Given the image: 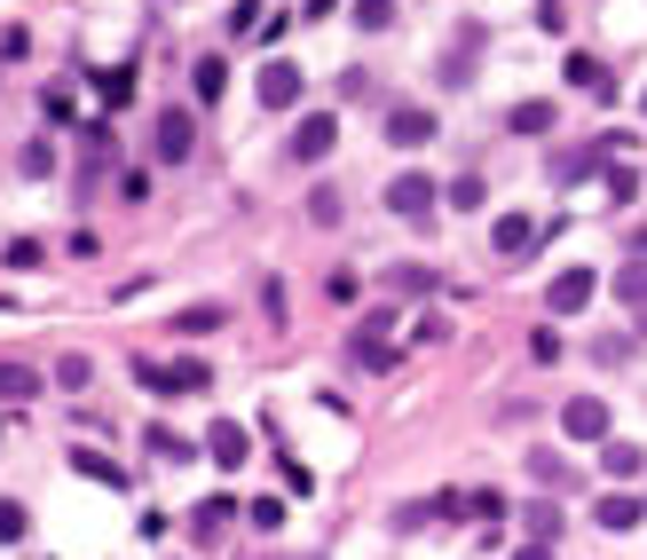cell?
<instances>
[{
	"instance_id": "6",
	"label": "cell",
	"mask_w": 647,
	"mask_h": 560,
	"mask_svg": "<svg viewBox=\"0 0 647 560\" xmlns=\"http://www.w3.org/2000/svg\"><path fill=\"white\" fill-rule=\"evenodd\" d=\"M592 293H600V276H592V268H561V276L545 285V308H552V316H577Z\"/></svg>"
},
{
	"instance_id": "9",
	"label": "cell",
	"mask_w": 647,
	"mask_h": 560,
	"mask_svg": "<svg viewBox=\"0 0 647 560\" xmlns=\"http://www.w3.org/2000/svg\"><path fill=\"white\" fill-rule=\"evenodd\" d=\"M206 458H214V465H245V458H253L245 426H237V419H214V434H206Z\"/></svg>"
},
{
	"instance_id": "15",
	"label": "cell",
	"mask_w": 647,
	"mask_h": 560,
	"mask_svg": "<svg viewBox=\"0 0 647 560\" xmlns=\"http://www.w3.org/2000/svg\"><path fill=\"white\" fill-rule=\"evenodd\" d=\"M442 198H450L458 214H482V198H490V181H482V174H450V181H442Z\"/></svg>"
},
{
	"instance_id": "1",
	"label": "cell",
	"mask_w": 647,
	"mask_h": 560,
	"mask_svg": "<svg viewBox=\"0 0 647 560\" xmlns=\"http://www.w3.org/2000/svg\"><path fill=\"white\" fill-rule=\"evenodd\" d=\"M135 380H143V395H206L214 387V371L198 363V355H174V363H135Z\"/></svg>"
},
{
	"instance_id": "19",
	"label": "cell",
	"mask_w": 647,
	"mask_h": 560,
	"mask_svg": "<svg viewBox=\"0 0 647 560\" xmlns=\"http://www.w3.org/2000/svg\"><path fill=\"white\" fill-rule=\"evenodd\" d=\"M340 214H347V198L332 190V181H316V190H308V222H316V229H332Z\"/></svg>"
},
{
	"instance_id": "7",
	"label": "cell",
	"mask_w": 647,
	"mask_h": 560,
	"mask_svg": "<svg viewBox=\"0 0 647 560\" xmlns=\"http://www.w3.org/2000/svg\"><path fill=\"white\" fill-rule=\"evenodd\" d=\"M261 104H268V111H293V104H301V63L268 56V63H261Z\"/></svg>"
},
{
	"instance_id": "8",
	"label": "cell",
	"mask_w": 647,
	"mask_h": 560,
	"mask_svg": "<svg viewBox=\"0 0 647 560\" xmlns=\"http://www.w3.org/2000/svg\"><path fill=\"white\" fill-rule=\"evenodd\" d=\"M388 143H395V150H427V143H434V111H411V104L388 111Z\"/></svg>"
},
{
	"instance_id": "12",
	"label": "cell",
	"mask_w": 647,
	"mask_h": 560,
	"mask_svg": "<svg viewBox=\"0 0 647 560\" xmlns=\"http://www.w3.org/2000/svg\"><path fill=\"white\" fill-rule=\"evenodd\" d=\"M490 237H498V253H506V261H521V253L537 245V222H529V214H498V229H490Z\"/></svg>"
},
{
	"instance_id": "5",
	"label": "cell",
	"mask_w": 647,
	"mask_h": 560,
	"mask_svg": "<svg viewBox=\"0 0 647 560\" xmlns=\"http://www.w3.org/2000/svg\"><path fill=\"white\" fill-rule=\"evenodd\" d=\"M150 150H158V166H182L198 150V119L190 111H158V127H150Z\"/></svg>"
},
{
	"instance_id": "28",
	"label": "cell",
	"mask_w": 647,
	"mask_h": 560,
	"mask_svg": "<svg viewBox=\"0 0 647 560\" xmlns=\"http://www.w3.org/2000/svg\"><path fill=\"white\" fill-rule=\"evenodd\" d=\"M600 458H608V474H639V450L631 442H600Z\"/></svg>"
},
{
	"instance_id": "18",
	"label": "cell",
	"mask_w": 647,
	"mask_h": 560,
	"mask_svg": "<svg viewBox=\"0 0 647 560\" xmlns=\"http://www.w3.org/2000/svg\"><path fill=\"white\" fill-rule=\"evenodd\" d=\"M222 316H229V308L198 301V308H182V316H174V332H182V340H206V332H222Z\"/></svg>"
},
{
	"instance_id": "24",
	"label": "cell",
	"mask_w": 647,
	"mask_h": 560,
	"mask_svg": "<svg viewBox=\"0 0 647 560\" xmlns=\"http://www.w3.org/2000/svg\"><path fill=\"white\" fill-rule=\"evenodd\" d=\"M355 24L363 32H388L395 24V0H355Z\"/></svg>"
},
{
	"instance_id": "2",
	"label": "cell",
	"mask_w": 647,
	"mask_h": 560,
	"mask_svg": "<svg viewBox=\"0 0 647 560\" xmlns=\"http://www.w3.org/2000/svg\"><path fill=\"white\" fill-rule=\"evenodd\" d=\"M434 198H442V190H434V174H419V166H403V174L388 181V214H395V222H427Z\"/></svg>"
},
{
	"instance_id": "20",
	"label": "cell",
	"mask_w": 647,
	"mask_h": 560,
	"mask_svg": "<svg viewBox=\"0 0 647 560\" xmlns=\"http://www.w3.org/2000/svg\"><path fill=\"white\" fill-rule=\"evenodd\" d=\"M552 119H561V111H552V104H513V135H552Z\"/></svg>"
},
{
	"instance_id": "33",
	"label": "cell",
	"mask_w": 647,
	"mask_h": 560,
	"mask_svg": "<svg viewBox=\"0 0 647 560\" xmlns=\"http://www.w3.org/2000/svg\"><path fill=\"white\" fill-rule=\"evenodd\" d=\"M0 261H9V268H40V237H17V245L0 253Z\"/></svg>"
},
{
	"instance_id": "14",
	"label": "cell",
	"mask_w": 647,
	"mask_h": 560,
	"mask_svg": "<svg viewBox=\"0 0 647 560\" xmlns=\"http://www.w3.org/2000/svg\"><path fill=\"white\" fill-rule=\"evenodd\" d=\"M592 521H600V529H639V521H647V498H600Z\"/></svg>"
},
{
	"instance_id": "37",
	"label": "cell",
	"mask_w": 647,
	"mask_h": 560,
	"mask_svg": "<svg viewBox=\"0 0 647 560\" xmlns=\"http://www.w3.org/2000/svg\"><path fill=\"white\" fill-rule=\"evenodd\" d=\"M631 253H647V229H639V237H631Z\"/></svg>"
},
{
	"instance_id": "10",
	"label": "cell",
	"mask_w": 647,
	"mask_h": 560,
	"mask_svg": "<svg viewBox=\"0 0 647 560\" xmlns=\"http://www.w3.org/2000/svg\"><path fill=\"white\" fill-rule=\"evenodd\" d=\"M71 474H87V482H104V490H127V465H119V458H104V450H87V442L71 450Z\"/></svg>"
},
{
	"instance_id": "3",
	"label": "cell",
	"mask_w": 647,
	"mask_h": 560,
	"mask_svg": "<svg viewBox=\"0 0 647 560\" xmlns=\"http://www.w3.org/2000/svg\"><path fill=\"white\" fill-rule=\"evenodd\" d=\"M332 143H340V119H332V111H308V119L293 127V143H285V150H293V166H324V158H332Z\"/></svg>"
},
{
	"instance_id": "29",
	"label": "cell",
	"mask_w": 647,
	"mask_h": 560,
	"mask_svg": "<svg viewBox=\"0 0 647 560\" xmlns=\"http://www.w3.org/2000/svg\"><path fill=\"white\" fill-rule=\"evenodd\" d=\"M467 513H474V521H506V498H498V490H474Z\"/></svg>"
},
{
	"instance_id": "34",
	"label": "cell",
	"mask_w": 647,
	"mask_h": 560,
	"mask_svg": "<svg viewBox=\"0 0 647 560\" xmlns=\"http://www.w3.org/2000/svg\"><path fill=\"white\" fill-rule=\"evenodd\" d=\"M24 174H32V181L56 174V150H48V143H24Z\"/></svg>"
},
{
	"instance_id": "23",
	"label": "cell",
	"mask_w": 647,
	"mask_h": 560,
	"mask_svg": "<svg viewBox=\"0 0 647 560\" xmlns=\"http://www.w3.org/2000/svg\"><path fill=\"white\" fill-rule=\"evenodd\" d=\"M521 521H529V537H545V544H552V537H561V505H552V498H545V505H529Z\"/></svg>"
},
{
	"instance_id": "36",
	"label": "cell",
	"mask_w": 647,
	"mask_h": 560,
	"mask_svg": "<svg viewBox=\"0 0 647 560\" xmlns=\"http://www.w3.org/2000/svg\"><path fill=\"white\" fill-rule=\"evenodd\" d=\"M513 560H552V544H545V537H529V544H521Z\"/></svg>"
},
{
	"instance_id": "11",
	"label": "cell",
	"mask_w": 647,
	"mask_h": 560,
	"mask_svg": "<svg viewBox=\"0 0 647 560\" xmlns=\"http://www.w3.org/2000/svg\"><path fill=\"white\" fill-rule=\"evenodd\" d=\"M608 293H616L624 308H647V253H631V261L608 276Z\"/></svg>"
},
{
	"instance_id": "30",
	"label": "cell",
	"mask_w": 647,
	"mask_h": 560,
	"mask_svg": "<svg viewBox=\"0 0 647 560\" xmlns=\"http://www.w3.org/2000/svg\"><path fill=\"white\" fill-rule=\"evenodd\" d=\"M127 96H135V71H127V63H119V71H111V79H104V104H111V111H119V104H127Z\"/></svg>"
},
{
	"instance_id": "27",
	"label": "cell",
	"mask_w": 647,
	"mask_h": 560,
	"mask_svg": "<svg viewBox=\"0 0 647 560\" xmlns=\"http://www.w3.org/2000/svg\"><path fill=\"white\" fill-rule=\"evenodd\" d=\"M395 332V308H363V324H355V340H388Z\"/></svg>"
},
{
	"instance_id": "21",
	"label": "cell",
	"mask_w": 647,
	"mask_h": 560,
	"mask_svg": "<svg viewBox=\"0 0 647 560\" xmlns=\"http://www.w3.org/2000/svg\"><path fill=\"white\" fill-rule=\"evenodd\" d=\"M229 513H237V498H206V505H198V521H190V529H198V537H206V544H214V537H222V521H229Z\"/></svg>"
},
{
	"instance_id": "4",
	"label": "cell",
	"mask_w": 647,
	"mask_h": 560,
	"mask_svg": "<svg viewBox=\"0 0 647 560\" xmlns=\"http://www.w3.org/2000/svg\"><path fill=\"white\" fill-rule=\"evenodd\" d=\"M561 434H569V442H608L616 419H608L600 395H569V403H561Z\"/></svg>"
},
{
	"instance_id": "17",
	"label": "cell",
	"mask_w": 647,
	"mask_h": 560,
	"mask_svg": "<svg viewBox=\"0 0 647 560\" xmlns=\"http://www.w3.org/2000/svg\"><path fill=\"white\" fill-rule=\"evenodd\" d=\"M40 395V371L32 363H0V403H32Z\"/></svg>"
},
{
	"instance_id": "13",
	"label": "cell",
	"mask_w": 647,
	"mask_h": 560,
	"mask_svg": "<svg viewBox=\"0 0 647 560\" xmlns=\"http://www.w3.org/2000/svg\"><path fill=\"white\" fill-rule=\"evenodd\" d=\"M388 293H395V301H427V293H434V268L395 261V268H388Z\"/></svg>"
},
{
	"instance_id": "35",
	"label": "cell",
	"mask_w": 647,
	"mask_h": 560,
	"mask_svg": "<svg viewBox=\"0 0 647 560\" xmlns=\"http://www.w3.org/2000/svg\"><path fill=\"white\" fill-rule=\"evenodd\" d=\"M0 537H9V544L24 537V505H9V498H0Z\"/></svg>"
},
{
	"instance_id": "22",
	"label": "cell",
	"mask_w": 647,
	"mask_h": 560,
	"mask_svg": "<svg viewBox=\"0 0 647 560\" xmlns=\"http://www.w3.org/2000/svg\"><path fill=\"white\" fill-rule=\"evenodd\" d=\"M569 79H577V87H592V96H616V79H608L592 56H569Z\"/></svg>"
},
{
	"instance_id": "32",
	"label": "cell",
	"mask_w": 647,
	"mask_h": 560,
	"mask_svg": "<svg viewBox=\"0 0 647 560\" xmlns=\"http://www.w3.org/2000/svg\"><path fill=\"white\" fill-rule=\"evenodd\" d=\"M40 111H48L56 127H71V87H48V96H40Z\"/></svg>"
},
{
	"instance_id": "25",
	"label": "cell",
	"mask_w": 647,
	"mask_h": 560,
	"mask_svg": "<svg viewBox=\"0 0 647 560\" xmlns=\"http://www.w3.org/2000/svg\"><path fill=\"white\" fill-rule=\"evenodd\" d=\"M150 450H158L166 465H182V458H198V450H190V442H182L174 426H150Z\"/></svg>"
},
{
	"instance_id": "31",
	"label": "cell",
	"mask_w": 647,
	"mask_h": 560,
	"mask_svg": "<svg viewBox=\"0 0 647 560\" xmlns=\"http://www.w3.org/2000/svg\"><path fill=\"white\" fill-rule=\"evenodd\" d=\"M253 529H285V498H253Z\"/></svg>"
},
{
	"instance_id": "26",
	"label": "cell",
	"mask_w": 647,
	"mask_h": 560,
	"mask_svg": "<svg viewBox=\"0 0 647 560\" xmlns=\"http://www.w3.org/2000/svg\"><path fill=\"white\" fill-rule=\"evenodd\" d=\"M87 380H96V363H87V355H63V363H56V387H71V395H79Z\"/></svg>"
},
{
	"instance_id": "16",
	"label": "cell",
	"mask_w": 647,
	"mask_h": 560,
	"mask_svg": "<svg viewBox=\"0 0 647 560\" xmlns=\"http://www.w3.org/2000/svg\"><path fill=\"white\" fill-rule=\"evenodd\" d=\"M190 87H198V104H222V96H229V63H222V56H198Z\"/></svg>"
}]
</instances>
